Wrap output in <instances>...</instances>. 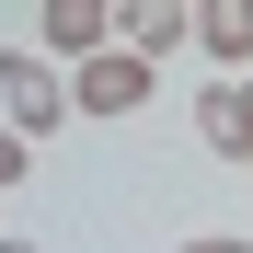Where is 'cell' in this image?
I'll list each match as a JSON object with an SVG mask.
<instances>
[{"label": "cell", "instance_id": "cell-1", "mask_svg": "<svg viewBox=\"0 0 253 253\" xmlns=\"http://www.w3.org/2000/svg\"><path fill=\"white\" fill-rule=\"evenodd\" d=\"M161 92V58L138 46H92V58H69V115H138Z\"/></svg>", "mask_w": 253, "mask_h": 253}, {"label": "cell", "instance_id": "cell-2", "mask_svg": "<svg viewBox=\"0 0 253 253\" xmlns=\"http://www.w3.org/2000/svg\"><path fill=\"white\" fill-rule=\"evenodd\" d=\"M58 115H69V81H58V58L12 46V58H0V126L35 150V138H58Z\"/></svg>", "mask_w": 253, "mask_h": 253}, {"label": "cell", "instance_id": "cell-3", "mask_svg": "<svg viewBox=\"0 0 253 253\" xmlns=\"http://www.w3.org/2000/svg\"><path fill=\"white\" fill-rule=\"evenodd\" d=\"M196 138L219 150V161H242V173H253V69H219V81L196 92Z\"/></svg>", "mask_w": 253, "mask_h": 253}, {"label": "cell", "instance_id": "cell-4", "mask_svg": "<svg viewBox=\"0 0 253 253\" xmlns=\"http://www.w3.org/2000/svg\"><path fill=\"white\" fill-rule=\"evenodd\" d=\"M184 35H196V0H115V46L161 58V46H184Z\"/></svg>", "mask_w": 253, "mask_h": 253}, {"label": "cell", "instance_id": "cell-5", "mask_svg": "<svg viewBox=\"0 0 253 253\" xmlns=\"http://www.w3.org/2000/svg\"><path fill=\"white\" fill-rule=\"evenodd\" d=\"M184 46H207L219 69H253V0H196V35Z\"/></svg>", "mask_w": 253, "mask_h": 253}, {"label": "cell", "instance_id": "cell-6", "mask_svg": "<svg viewBox=\"0 0 253 253\" xmlns=\"http://www.w3.org/2000/svg\"><path fill=\"white\" fill-rule=\"evenodd\" d=\"M35 12H46L58 58H92V46H115V0H35Z\"/></svg>", "mask_w": 253, "mask_h": 253}, {"label": "cell", "instance_id": "cell-7", "mask_svg": "<svg viewBox=\"0 0 253 253\" xmlns=\"http://www.w3.org/2000/svg\"><path fill=\"white\" fill-rule=\"evenodd\" d=\"M23 161H35V150L12 138V126H0V184H23Z\"/></svg>", "mask_w": 253, "mask_h": 253}, {"label": "cell", "instance_id": "cell-8", "mask_svg": "<svg viewBox=\"0 0 253 253\" xmlns=\"http://www.w3.org/2000/svg\"><path fill=\"white\" fill-rule=\"evenodd\" d=\"M173 253H253V242H230V230H196V242H173Z\"/></svg>", "mask_w": 253, "mask_h": 253}, {"label": "cell", "instance_id": "cell-9", "mask_svg": "<svg viewBox=\"0 0 253 253\" xmlns=\"http://www.w3.org/2000/svg\"><path fill=\"white\" fill-rule=\"evenodd\" d=\"M0 253H35V242H0Z\"/></svg>", "mask_w": 253, "mask_h": 253}]
</instances>
